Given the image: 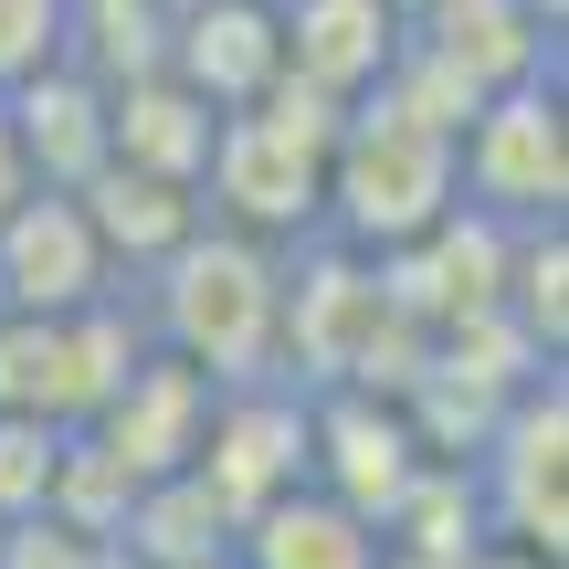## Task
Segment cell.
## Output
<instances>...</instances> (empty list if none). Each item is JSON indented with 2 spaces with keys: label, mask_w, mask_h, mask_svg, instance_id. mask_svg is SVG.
Here are the masks:
<instances>
[{
  "label": "cell",
  "mask_w": 569,
  "mask_h": 569,
  "mask_svg": "<svg viewBox=\"0 0 569 569\" xmlns=\"http://www.w3.org/2000/svg\"><path fill=\"white\" fill-rule=\"evenodd\" d=\"M211 138H222V117H211L180 74H138V84H117V96H106V159H117V169H148V180L201 190Z\"/></svg>",
  "instance_id": "2e32d148"
},
{
  "label": "cell",
  "mask_w": 569,
  "mask_h": 569,
  "mask_svg": "<svg viewBox=\"0 0 569 569\" xmlns=\"http://www.w3.org/2000/svg\"><path fill=\"white\" fill-rule=\"evenodd\" d=\"M63 443H74V432H53V422H11V411H0V528H21V517L53 507Z\"/></svg>",
  "instance_id": "7402d4cb"
},
{
  "label": "cell",
  "mask_w": 569,
  "mask_h": 569,
  "mask_svg": "<svg viewBox=\"0 0 569 569\" xmlns=\"http://www.w3.org/2000/svg\"><path fill=\"white\" fill-rule=\"evenodd\" d=\"M106 549L96 538H74L63 517H21V528H0V569H96Z\"/></svg>",
  "instance_id": "cb8c5ba5"
},
{
  "label": "cell",
  "mask_w": 569,
  "mask_h": 569,
  "mask_svg": "<svg viewBox=\"0 0 569 569\" xmlns=\"http://www.w3.org/2000/svg\"><path fill=\"white\" fill-rule=\"evenodd\" d=\"M138 359H148L138 296L74 306V317H0V411H11V422L84 432Z\"/></svg>",
  "instance_id": "5b68a950"
},
{
  "label": "cell",
  "mask_w": 569,
  "mask_h": 569,
  "mask_svg": "<svg viewBox=\"0 0 569 569\" xmlns=\"http://www.w3.org/2000/svg\"><path fill=\"white\" fill-rule=\"evenodd\" d=\"M390 11H401V21H411V11H422V0H390Z\"/></svg>",
  "instance_id": "f546056e"
},
{
  "label": "cell",
  "mask_w": 569,
  "mask_h": 569,
  "mask_svg": "<svg viewBox=\"0 0 569 569\" xmlns=\"http://www.w3.org/2000/svg\"><path fill=\"white\" fill-rule=\"evenodd\" d=\"M232 569H380V528L348 517L338 496L296 486L232 528Z\"/></svg>",
  "instance_id": "e0dca14e"
},
{
  "label": "cell",
  "mask_w": 569,
  "mask_h": 569,
  "mask_svg": "<svg viewBox=\"0 0 569 569\" xmlns=\"http://www.w3.org/2000/svg\"><path fill=\"white\" fill-rule=\"evenodd\" d=\"M53 53L117 96V84H138V74H169V11L159 0H63Z\"/></svg>",
  "instance_id": "d6986e66"
},
{
  "label": "cell",
  "mask_w": 569,
  "mask_h": 569,
  "mask_svg": "<svg viewBox=\"0 0 569 569\" xmlns=\"http://www.w3.org/2000/svg\"><path fill=\"white\" fill-rule=\"evenodd\" d=\"M159 11H169V21H180V11H201V0H159Z\"/></svg>",
  "instance_id": "83f0119b"
},
{
  "label": "cell",
  "mask_w": 569,
  "mask_h": 569,
  "mask_svg": "<svg viewBox=\"0 0 569 569\" xmlns=\"http://www.w3.org/2000/svg\"><path fill=\"white\" fill-rule=\"evenodd\" d=\"M32 201V169H21V138H11V117H0V222Z\"/></svg>",
  "instance_id": "d4e9b609"
},
{
  "label": "cell",
  "mask_w": 569,
  "mask_h": 569,
  "mask_svg": "<svg viewBox=\"0 0 569 569\" xmlns=\"http://www.w3.org/2000/svg\"><path fill=\"white\" fill-rule=\"evenodd\" d=\"M222 549H232V517H222V496L201 475H159L117 517V559H138V569H201Z\"/></svg>",
  "instance_id": "ac0fdd59"
},
{
  "label": "cell",
  "mask_w": 569,
  "mask_h": 569,
  "mask_svg": "<svg viewBox=\"0 0 569 569\" xmlns=\"http://www.w3.org/2000/svg\"><path fill=\"white\" fill-rule=\"evenodd\" d=\"M190 475L222 496L232 528H243L253 507H274V496H296L306 486V380H284V369H264V380H222Z\"/></svg>",
  "instance_id": "52a82bcc"
},
{
  "label": "cell",
  "mask_w": 569,
  "mask_h": 569,
  "mask_svg": "<svg viewBox=\"0 0 569 569\" xmlns=\"http://www.w3.org/2000/svg\"><path fill=\"white\" fill-rule=\"evenodd\" d=\"M380 549L465 569L475 549H486V507H475V475H465V465H422V475H411V496L380 517Z\"/></svg>",
  "instance_id": "ffe728a7"
},
{
  "label": "cell",
  "mask_w": 569,
  "mask_h": 569,
  "mask_svg": "<svg viewBox=\"0 0 569 569\" xmlns=\"http://www.w3.org/2000/svg\"><path fill=\"white\" fill-rule=\"evenodd\" d=\"M127 296L106 243L84 232L74 190H32V201L0 222V317H74V306Z\"/></svg>",
  "instance_id": "30bf717a"
},
{
  "label": "cell",
  "mask_w": 569,
  "mask_h": 569,
  "mask_svg": "<svg viewBox=\"0 0 569 569\" xmlns=\"http://www.w3.org/2000/svg\"><path fill=\"white\" fill-rule=\"evenodd\" d=\"M465 569H559V559H538V549H517V538H486Z\"/></svg>",
  "instance_id": "484cf974"
},
{
  "label": "cell",
  "mask_w": 569,
  "mask_h": 569,
  "mask_svg": "<svg viewBox=\"0 0 569 569\" xmlns=\"http://www.w3.org/2000/svg\"><path fill=\"white\" fill-rule=\"evenodd\" d=\"M96 569H138V559H117V549H106V559H96Z\"/></svg>",
  "instance_id": "f1b7e54d"
},
{
  "label": "cell",
  "mask_w": 569,
  "mask_h": 569,
  "mask_svg": "<svg viewBox=\"0 0 569 569\" xmlns=\"http://www.w3.org/2000/svg\"><path fill=\"white\" fill-rule=\"evenodd\" d=\"M0 117H11L21 138V169H32V190H84L106 169V84L74 74V63H32V74L0 96Z\"/></svg>",
  "instance_id": "5bb4252c"
},
{
  "label": "cell",
  "mask_w": 569,
  "mask_h": 569,
  "mask_svg": "<svg viewBox=\"0 0 569 569\" xmlns=\"http://www.w3.org/2000/svg\"><path fill=\"white\" fill-rule=\"evenodd\" d=\"M496 317H507L538 359H569V222H538V232H517V243H507Z\"/></svg>",
  "instance_id": "44dd1931"
},
{
  "label": "cell",
  "mask_w": 569,
  "mask_h": 569,
  "mask_svg": "<svg viewBox=\"0 0 569 569\" xmlns=\"http://www.w3.org/2000/svg\"><path fill=\"white\" fill-rule=\"evenodd\" d=\"M465 475H475V507H486V538H517V549L569 569V380L559 369H538L486 422Z\"/></svg>",
  "instance_id": "8992f818"
},
{
  "label": "cell",
  "mask_w": 569,
  "mask_h": 569,
  "mask_svg": "<svg viewBox=\"0 0 569 569\" xmlns=\"http://www.w3.org/2000/svg\"><path fill=\"white\" fill-rule=\"evenodd\" d=\"M274 32H284V84H306L327 106H359L390 74L411 21L390 0H274Z\"/></svg>",
  "instance_id": "7c38bea8"
},
{
  "label": "cell",
  "mask_w": 569,
  "mask_h": 569,
  "mask_svg": "<svg viewBox=\"0 0 569 569\" xmlns=\"http://www.w3.org/2000/svg\"><path fill=\"white\" fill-rule=\"evenodd\" d=\"M53 32H63V0H0V96L32 63H53Z\"/></svg>",
  "instance_id": "603a6c76"
},
{
  "label": "cell",
  "mask_w": 569,
  "mask_h": 569,
  "mask_svg": "<svg viewBox=\"0 0 569 569\" xmlns=\"http://www.w3.org/2000/svg\"><path fill=\"white\" fill-rule=\"evenodd\" d=\"M411 42L443 53L475 96L538 84V74H559V53H569V32H549L528 0H422V11H411Z\"/></svg>",
  "instance_id": "4fadbf2b"
},
{
  "label": "cell",
  "mask_w": 569,
  "mask_h": 569,
  "mask_svg": "<svg viewBox=\"0 0 569 569\" xmlns=\"http://www.w3.org/2000/svg\"><path fill=\"white\" fill-rule=\"evenodd\" d=\"M127 296H138L148 348L190 359L201 380H264V369H284V253L253 243V232L201 222Z\"/></svg>",
  "instance_id": "6da1fadb"
},
{
  "label": "cell",
  "mask_w": 569,
  "mask_h": 569,
  "mask_svg": "<svg viewBox=\"0 0 569 569\" xmlns=\"http://www.w3.org/2000/svg\"><path fill=\"white\" fill-rule=\"evenodd\" d=\"M453 211V148L422 138V127L380 117V106H348L338 148H327V211L317 243L348 253H401L411 232H432Z\"/></svg>",
  "instance_id": "3957f363"
},
{
  "label": "cell",
  "mask_w": 569,
  "mask_h": 569,
  "mask_svg": "<svg viewBox=\"0 0 569 569\" xmlns=\"http://www.w3.org/2000/svg\"><path fill=\"white\" fill-rule=\"evenodd\" d=\"M169 74L211 106V117H243L284 84V32L274 0H201V11L169 21Z\"/></svg>",
  "instance_id": "8fae6325"
},
{
  "label": "cell",
  "mask_w": 569,
  "mask_h": 569,
  "mask_svg": "<svg viewBox=\"0 0 569 569\" xmlns=\"http://www.w3.org/2000/svg\"><path fill=\"white\" fill-rule=\"evenodd\" d=\"M453 211L496 232H538V222H569V84L538 74V84H507L465 117L453 138Z\"/></svg>",
  "instance_id": "277c9868"
},
{
  "label": "cell",
  "mask_w": 569,
  "mask_h": 569,
  "mask_svg": "<svg viewBox=\"0 0 569 569\" xmlns=\"http://www.w3.org/2000/svg\"><path fill=\"white\" fill-rule=\"evenodd\" d=\"M74 211H84V232L106 243V264H117V284H138L148 264H169V253L201 232V190H180V180H148V169H117L106 159L96 180L74 190Z\"/></svg>",
  "instance_id": "9a60e30c"
},
{
  "label": "cell",
  "mask_w": 569,
  "mask_h": 569,
  "mask_svg": "<svg viewBox=\"0 0 569 569\" xmlns=\"http://www.w3.org/2000/svg\"><path fill=\"white\" fill-rule=\"evenodd\" d=\"M211 390L190 359H169V348H148L138 369H127L117 390H106V411L84 422V443L106 453V465L127 475V486H159V475H190V453H201V422H211Z\"/></svg>",
  "instance_id": "9c48e42d"
},
{
  "label": "cell",
  "mask_w": 569,
  "mask_h": 569,
  "mask_svg": "<svg viewBox=\"0 0 569 569\" xmlns=\"http://www.w3.org/2000/svg\"><path fill=\"white\" fill-rule=\"evenodd\" d=\"M338 127H348V106L306 96V84H274L264 106L222 117V138H211V159H201V222L253 232V243H274V253L317 243Z\"/></svg>",
  "instance_id": "7a4b0ae2"
},
{
  "label": "cell",
  "mask_w": 569,
  "mask_h": 569,
  "mask_svg": "<svg viewBox=\"0 0 569 569\" xmlns=\"http://www.w3.org/2000/svg\"><path fill=\"white\" fill-rule=\"evenodd\" d=\"M422 465L432 453H422V432H411L401 401H380V390H306V486L338 496L348 517L380 528V517L411 496Z\"/></svg>",
  "instance_id": "ba28073f"
},
{
  "label": "cell",
  "mask_w": 569,
  "mask_h": 569,
  "mask_svg": "<svg viewBox=\"0 0 569 569\" xmlns=\"http://www.w3.org/2000/svg\"><path fill=\"white\" fill-rule=\"evenodd\" d=\"M380 569H443V559H401V549H380Z\"/></svg>",
  "instance_id": "4316f807"
}]
</instances>
